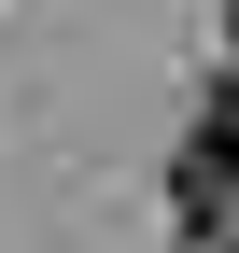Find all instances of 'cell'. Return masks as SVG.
Returning a JSON list of instances; mask_svg holds the SVG:
<instances>
[{"mask_svg": "<svg viewBox=\"0 0 239 253\" xmlns=\"http://www.w3.org/2000/svg\"><path fill=\"white\" fill-rule=\"evenodd\" d=\"M169 211H183L197 239L239 225V99H197V141L169 155Z\"/></svg>", "mask_w": 239, "mask_h": 253, "instance_id": "cell-1", "label": "cell"}, {"mask_svg": "<svg viewBox=\"0 0 239 253\" xmlns=\"http://www.w3.org/2000/svg\"><path fill=\"white\" fill-rule=\"evenodd\" d=\"M225 42H239V0H225Z\"/></svg>", "mask_w": 239, "mask_h": 253, "instance_id": "cell-2", "label": "cell"}, {"mask_svg": "<svg viewBox=\"0 0 239 253\" xmlns=\"http://www.w3.org/2000/svg\"><path fill=\"white\" fill-rule=\"evenodd\" d=\"M225 253H239V225H225Z\"/></svg>", "mask_w": 239, "mask_h": 253, "instance_id": "cell-3", "label": "cell"}]
</instances>
